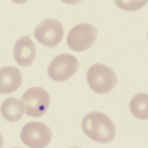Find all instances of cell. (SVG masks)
<instances>
[{
	"label": "cell",
	"instance_id": "obj_16",
	"mask_svg": "<svg viewBox=\"0 0 148 148\" xmlns=\"http://www.w3.org/2000/svg\"><path fill=\"white\" fill-rule=\"evenodd\" d=\"M147 37H148V32H147Z\"/></svg>",
	"mask_w": 148,
	"mask_h": 148
},
{
	"label": "cell",
	"instance_id": "obj_5",
	"mask_svg": "<svg viewBox=\"0 0 148 148\" xmlns=\"http://www.w3.org/2000/svg\"><path fill=\"white\" fill-rule=\"evenodd\" d=\"M63 25L55 18H47L39 23L34 29V38L46 47H55L63 39Z\"/></svg>",
	"mask_w": 148,
	"mask_h": 148
},
{
	"label": "cell",
	"instance_id": "obj_2",
	"mask_svg": "<svg viewBox=\"0 0 148 148\" xmlns=\"http://www.w3.org/2000/svg\"><path fill=\"white\" fill-rule=\"evenodd\" d=\"M87 81L89 88L97 95H106L117 85V75L110 67L102 63H95L87 72Z\"/></svg>",
	"mask_w": 148,
	"mask_h": 148
},
{
	"label": "cell",
	"instance_id": "obj_1",
	"mask_svg": "<svg viewBox=\"0 0 148 148\" xmlns=\"http://www.w3.org/2000/svg\"><path fill=\"white\" fill-rule=\"evenodd\" d=\"M81 129L89 139L97 143H110L115 136V125L101 112H92L81 121Z\"/></svg>",
	"mask_w": 148,
	"mask_h": 148
},
{
	"label": "cell",
	"instance_id": "obj_10",
	"mask_svg": "<svg viewBox=\"0 0 148 148\" xmlns=\"http://www.w3.org/2000/svg\"><path fill=\"white\" fill-rule=\"evenodd\" d=\"M0 112H1L4 119L9 121V122H17V121L21 119L24 113L23 102L14 97H9L3 101Z\"/></svg>",
	"mask_w": 148,
	"mask_h": 148
},
{
	"label": "cell",
	"instance_id": "obj_6",
	"mask_svg": "<svg viewBox=\"0 0 148 148\" xmlns=\"http://www.w3.org/2000/svg\"><path fill=\"white\" fill-rule=\"evenodd\" d=\"M79 70V62L71 54H59L51 60L47 73L54 81H66L71 79Z\"/></svg>",
	"mask_w": 148,
	"mask_h": 148
},
{
	"label": "cell",
	"instance_id": "obj_14",
	"mask_svg": "<svg viewBox=\"0 0 148 148\" xmlns=\"http://www.w3.org/2000/svg\"><path fill=\"white\" fill-rule=\"evenodd\" d=\"M13 3H17V4H24V3H26L28 0H12Z\"/></svg>",
	"mask_w": 148,
	"mask_h": 148
},
{
	"label": "cell",
	"instance_id": "obj_13",
	"mask_svg": "<svg viewBox=\"0 0 148 148\" xmlns=\"http://www.w3.org/2000/svg\"><path fill=\"white\" fill-rule=\"evenodd\" d=\"M60 1H63V3H66V4H79L80 1H83V0H60Z\"/></svg>",
	"mask_w": 148,
	"mask_h": 148
},
{
	"label": "cell",
	"instance_id": "obj_15",
	"mask_svg": "<svg viewBox=\"0 0 148 148\" xmlns=\"http://www.w3.org/2000/svg\"><path fill=\"white\" fill-rule=\"evenodd\" d=\"M4 145V140H3V135L0 134V147H3Z\"/></svg>",
	"mask_w": 148,
	"mask_h": 148
},
{
	"label": "cell",
	"instance_id": "obj_7",
	"mask_svg": "<svg viewBox=\"0 0 148 148\" xmlns=\"http://www.w3.org/2000/svg\"><path fill=\"white\" fill-rule=\"evenodd\" d=\"M51 138L53 132L50 127L42 122L26 123L21 130V140L26 147H47Z\"/></svg>",
	"mask_w": 148,
	"mask_h": 148
},
{
	"label": "cell",
	"instance_id": "obj_12",
	"mask_svg": "<svg viewBox=\"0 0 148 148\" xmlns=\"http://www.w3.org/2000/svg\"><path fill=\"white\" fill-rule=\"evenodd\" d=\"M114 1H115V5L119 9L129 11V12L139 11L140 8H143L148 3V0H114Z\"/></svg>",
	"mask_w": 148,
	"mask_h": 148
},
{
	"label": "cell",
	"instance_id": "obj_3",
	"mask_svg": "<svg viewBox=\"0 0 148 148\" xmlns=\"http://www.w3.org/2000/svg\"><path fill=\"white\" fill-rule=\"evenodd\" d=\"M24 112L29 117H42L50 108V96L41 87L28 89L21 98Z\"/></svg>",
	"mask_w": 148,
	"mask_h": 148
},
{
	"label": "cell",
	"instance_id": "obj_11",
	"mask_svg": "<svg viewBox=\"0 0 148 148\" xmlns=\"http://www.w3.org/2000/svg\"><path fill=\"white\" fill-rule=\"evenodd\" d=\"M130 113L139 119H148V95H135L130 101Z\"/></svg>",
	"mask_w": 148,
	"mask_h": 148
},
{
	"label": "cell",
	"instance_id": "obj_8",
	"mask_svg": "<svg viewBox=\"0 0 148 148\" xmlns=\"http://www.w3.org/2000/svg\"><path fill=\"white\" fill-rule=\"evenodd\" d=\"M36 45L30 37L25 36L16 41L13 47V58L17 64L28 67L36 59Z\"/></svg>",
	"mask_w": 148,
	"mask_h": 148
},
{
	"label": "cell",
	"instance_id": "obj_9",
	"mask_svg": "<svg viewBox=\"0 0 148 148\" xmlns=\"http://www.w3.org/2000/svg\"><path fill=\"white\" fill-rule=\"evenodd\" d=\"M23 75L20 70L13 66H5L0 68V93L8 95L13 93L21 87Z\"/></svg>",
	"mask_w": 148,
	"mask_h": 148
},
{
	"label": "cell",
	"instance_id": "obj_4",
	"mask_svg": "<svg viewBox=\"0 0 148 148\" xmlns=\"http://www.w3.org/2000/svg\"><path fill=\"white\" fill-rule=\"evenodd\" d=\"M97 29L92 24H79L73 26L67 36V45L72 51H85L97 39Z\"/></svg>",
	"mask_w": 148,
	"mask_h": 148
}]
</instances>
